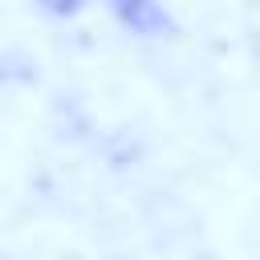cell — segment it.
<instances>
[{"label":"cell","instance_id":"6da1fadb","mask_svg":"<svg viewBox=\"0 0 260 260\" xmlns=\"http://www.w3.org/2000/svg\"><path fill=\"white\" fill-rule=\"evenodd\" d=\"M114 4H118L122 20H126L130 28H138V32H154L158 20H162V12H158L154 0H114Z\"/></svg>","mask_w":260,"mask_h":260},{"label":"cell","instance_id":"7a4b0ae2","mask_svg":"<svg viewBox=\"0 0 260 260\" xmlns=\"http://www.w3.org/2000/svg\"><path fill=\"white\" fill-rule=\"evenodd\" d=\"M41 4H49L53 12H73V8L81 4V0H41Z\"/></svg>","mask_w":260,"mask_h":260}]
</instances>
